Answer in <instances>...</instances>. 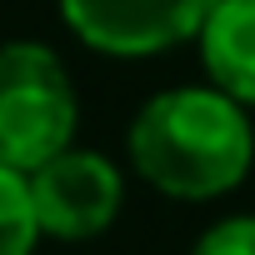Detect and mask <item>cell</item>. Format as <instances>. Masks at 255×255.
<instances>
[{
    "mask_svg": "<svg viewBox=\"0 0 255 255\" xmlns=\"http://www.w3.org/2000/svg\"><path fill=\"white\" fill-rule=\"evenodd\" d=\"M125 160L170 200H220L240 190L255 165V120L210 80L165 85L145 95L125 125Z\"/></svg>",
    "mask_w": 255,
    "mask_h": 255,
    "instance_id": "6da1fadb",
    "label": "cell"
},
{
    "mask_svg": "<svg viewBox=\"0 0 255 255\" xmlns=\"http://www.w3.org/2000/svg\"><path fill=\"white\" fill-rule=\"evenodd\" d=\"M80 130V95L45 40L0 45V165L30 175Z\"/></svg>",
    "mask_w": 255,
    "mask_h": 255,
    "instance_id": "7a4b0ae2",
    "label": "cell"
},
{
    "mask_svg": "<svg viewBox=\"0 0 255 255\" xmlns=\"http://www.w3.org/2000/svg\"><path fill=\"white\" fill-rule=\"evenodd\" d=\"M30 210L40 235L60 245H80L105 235L125 210V170L95 145H65L25 175Z\"/></svg>",
    "mask_w": 255,
    "mask_h": 255,
    "instance_id": "3957f363",
    "label": "cell"
},
{
    "mask_svg": "<svg viewBox=\"0 0 255 255\" xmlns=\"http://www.w3.org/2000/svg\"><path fill=\"white\" fill-rule=\"evenodd\" d=\"M215 0H55L60 25L95 55L150 60L200 35Z\"/></svg>",
    "mask_w": 255,
    "mask_h": 255,
    "instance_id": "277c9868",
    "label": "cell"
},
{
    "mask_svg": "<svg viewBox=\"0 0 255 255\" xmlns=\"http://www.w3.org/2000/svg\"><path fill=\"white\" fill-rule=\"evenodd\" d=\"M195 45L205 80L255 110V0H215Z\"/></svg>",
    "mask_w": 255,
    "mask_h": 255,
    "instance_id": "5b68a950",
    "label": "cell"
},
{
    "mask_svg": "<svg viewBox=\"0 0 255 255\" xmlns=\"http://www.w3.org/2000/svg\"><path fill=\"white\" fill-rule=\"evenodd\" d=\"M35 240H40V225L30 210L25 175L0 165V255H35Z\"/></svg>",
    "mask_w": 255,
    "mask_h": 255,
    "instance_id": "8992f818",
    "label": "cell"
},
{
    "mask_svg": "<svg viewBox=\"0 0 255 255\" xmlns=\"http://www.w3.org/2000/svg\"><path fill=\"white\" fill-rule=\"evenodd\" d=\"M190 255H255V215H220L195 235Z\"/></svg>",
    "mask_w": 255,
    "mask_h": 255,
    "instance_id": "52a82bcc",
    "label": "cell"
}]
</instances>
